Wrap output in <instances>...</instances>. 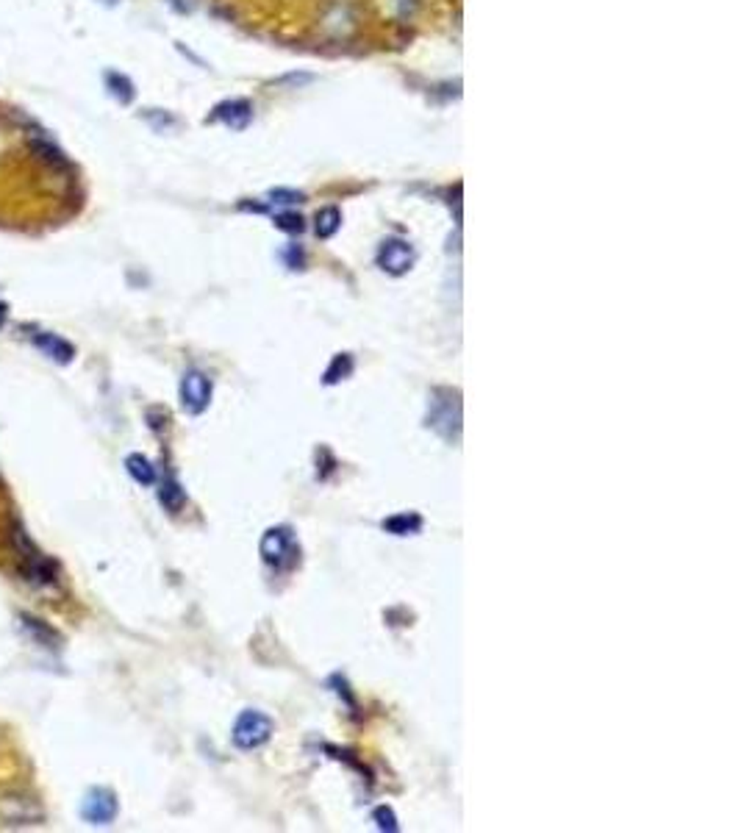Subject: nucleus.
Segmentation results:
<instances>
[{
    "label": "nucleus",
    "mask_w": 741,
    "mask_h": 833,
    "mask_svg": "<svg viewBox=\"0 0 741 833\" xmlns=\"http://www.w3.org/2000/svg\"><path fill=\"white\" fill-rule=\"evenodd\" d=\"M425 422H428L430 430H437L442 439L455 442L458 434H461V394H458V389L439 386V389L430 392Z\"/></svg>",
    "instance_id": "1"
},
{
    "label": "nucleus",
    "mask_w": 741,
    "mask_h": 833,
    "mask_svg": "<svg viewBox=\"0 0 741 833\" xmlns=\"http://www.w3.org/2000/svg\"><path fill=\"white\" fill-rule=\"evenodd\" d=\"M275 226L281 228V231H287V234H300L303 231V217H300V214L284 211V214H278V217H275Z\"/></svg>",
    "instance_id": "18"
},
{
    "label": "nucleus",
    "mask_w": 741,
    "mask_h": 833,
    "mask_svg": "<svg viewBox=\"0 0 741 833\" xmlns=\"http://www.w3.org/2000/svg\"><path fill=\"white\" fill-rule=\"evenodd\" d=\"M31 345H34L42 356H48L56 364H70L75 359V345L67 342V339H61L58 333H50V331L34 333V336H31Z\"/></svg>",
    "instance_id": "8"
},
{
    "label": "nucleus",
    "mask_w": 741,
    "mask_h": 833,
    "mask_svg": "<svg viewBox=\"0 0 741 833\" xmlns=\"http://www.w3.org/2000/svg\"><path fill=\"white\" fill-rule=\"evenodd\" d=\"M211 403V381L200 369H187L181 378V406L187 414L198 417Z\"/></svg>",
    "instance_id": "6"
},
{
    "label": "nucleus",
    "mask_w": 741,
    "mask_h": 833,
    "mask_svg": "<svg viewBox=\"0 0 741 833\" xmlns=\"http://www.w3.org/2000/svg\"><path fill=\"white\" fill-rule=\"evenodd\" d=\"M117 811H119V800L106 786H92L81 800V820L86 825H98V828L111 825L117 820Z\"/></svg>",
    "instance_id": "5"
},
{
    "label": "nucleus",
    "mask_w": 741,
    "mask_h": 833,
    "mask_svg": "<svg viewBox=\"0 0 741 833\" xmlns=\"http://www.w3.org/2000/svg\"><path fill=\"white\" fill-rule=\"evenodd\" d=\"M419 528H422V517L417 511H403V514L384 519V531L394 536H411V534H419Z\"/></svg>",
    "instance_id": "14"
},
{
    "label": "nucleus",
    "mask_w": 741,
    "mask_h": 833,
    "mask_svg": "<svg viewBox=\"0 0 741 833\" xmlns=\"http://www.w3.org/2000/svg\"><path fill=\"white\" fill-rule=\"evenodd\" d=\"M145 120H147L156 131H164V128H172V126H175V117H170V114H164V111H156V109H147V111H145Z\"/></svg>",
    "instance_id": "19"
},
{
    "label": "nucleus",
    "mask_w": 741,
    "mask_h": 833,
    "mask_svg": "<svg viewBox=\"0 0 741 833\" xmlns=\"http://www.w3.org/2000/svg\"><path fill=\"white\" fill-rule=\"evenodd\" d=\"M417 261L414 248L406 239H386L378 251V267L389 275H406Z\"/></svg>",
    "instance_id": "7"
},
{
    "label": "nucleus",
    "mask_w": 741,
    "mask_h": 833,
    "mask_svg": "<svg viewBox=\"0 0 741 833\" xmlns=\"http://www.w3.org/2000/svg\"><path fill=\"white\" fill-rule=\"evenodd\" d=\"M159 503L170 511V514H178L183 506H187V492L181 489V483L167 475L162 483H159Z\"/></svg>",
    "instance_id": "12"
},
{
    "label": "nucleus",
    "mask_w": 741,
    "mask_h": 833,
    "mask_svg": "<svg viewBox=\"0 0 741 833\" xmlns=\"http://www.w3.org/2000/svg\"><path fill=\"white\" fill-rule=\"evenodd\" d=\"M0 822L6 828H31L42 825L45 811L34 797L25 794H4L0 797Z\"/></svg>",
    "instance_id": "4"
},
{
    "label": "nucleus",
    "mask_w": 741,
    "mask_h": 833,
    "mask_svg": "<svg viewBox=\"0 0 741 833\" xmlns=\"http://www.w3.org/2000/svg\"><path fill=\"white\" fill-rule=\"evenodd\" d=\"M6 317H9V303H4V300H0V328H4Z\"/></svg>",
    "instance_id": "22"
},
{
    "label": "nucleus",
    "mask_w": 741,
    "mask_h": 833,
    "mask_svg": "<svg viewBox=\"0 0 741 833\" xmlns=\"http://www.w3.org/2000/svg\"><path fill=\"white\" fill-rule=\"evenodd\" d=\"M126 470H128V475H131L137 483H142V486H153V483H156V478H159L156 467H153L142 453H131V456L126 458Z\"/></svg>",
    "instance_id": "15"
},
{
    "label": "nucleus",
    "mask_w": 741,
    "mask_h": 833,
    "mask_svg": "<svg viewBox=\"0 0 741 833\" xmlns=\"http://www.w3.org/2000/svg\"><path fill=\"white\" fill-rule=\"evenodd\" d=\"M272 728H275V725H272V720H269L267 714L256 712V708H247V712H242V714L236 717V725H234L231 739H234V745H236L239 750H256V748H261V745L269 742Z\"/></svg>",
    "instance_id": "3"
},
{
    "label": "nucleus",
    "mask_w": 741,
    "mask_h": 833,
    "mask_svg": "<svg viewBox=\"0 0 741 833\" xmlns=\"http://www.w3.org/2000/svg\"><path fill=\"white\" fill-rule=\"evenodd\" d=\"M373 820L378 822V828H381V830H389V833H394V830H397V820H394V811H392V809H386V806L375 809Z\"/></svg>",
    "instance_id": "20"
},
{
    "label": "nucleus",
    "mask_w": 741,
    "mask_h": 833,
    "mask_svg": "<svg viewBox=\"0 0 741 833\" xmlns=\"http://www.w3.org/2000/svg\"><path fill=\"white\" fill-rule=\"evenodd\" d=\"M350 373H353V356H350V353H339V356L333 359V364L325 369V384H328V386H331V384H339V381H345Z\"/></svg>",
    "instance_id": "17"
},
{
    "label": "nucleus",
    "mask_w": 741,
    "mask_h": 833,
    "mask_svg": "<svg viewBox=\"0 0 741 833\" xmlns=\"http://www.w3.org/2000/svg\"><path fill=\"white\" fill-rule=\"evenodd\" d=\"M211 120L225 122L231 131H242V128H247V122L253 120V106L247 103V101H225V103H220L217 109H214Z\"/></svg>",
    "instance_id": "9"
},
{
    "label": "nucleus",
    "mask_w": 741,
    "mask_h": 833,
    "mask_svg": "<svg viewBox=\"0 0 741 833\" xmlns=\"http://www.w3.org/2000/svg\"><path fill=\"white\" fill-rule=\"evenodd\" d=\"M101 4H103V6H117L119 0H101Z\"/></svg>",
    "instance_id": "23"
},
{
    "label": "nucleus",
    "mask_w": 741,
    "mask_h": 833,
    "mask_svg": "<svg viewBox=\"0 0 741 833\" xmlns=\"http://www.w3.org/2000/svg\"><path fill=\"white\" fill-rule=\"evenodd\" d=\"M28 150L34 153V159L42 162L45 167H53V170H70V159L65 156V150L58 145H53L50 139L45 137H34L28 142Z\"/></svg>",
    "instance_id": "10"
},
{
    "label": "nucleus",
    "mask_w": 741,
    "mask_h": 833,
    "mask_svg": "<svg viewBox=\"0 0 741 833\" xmlns=\"http://www.w3.org/2000/svg\"><path fill=\"white\" fill-rule=\"evenodd\" d=\"M259 553H261V559H264L267 567H272V570H292L297 564L300 547H297V542H295L289 528H269L261 536Z\"/></svg>",
    "instance_id": "2"
},
{
    "label": "nucleus",
    "mask_w": 741,
    "mask_h": 833,
    "mask_svg": "<svg viewBox=\"0 0 741 833\" xmlns=\"http://www.w3.org/2000/svg\"><path fill=\"white\" fill-rule=\"evenodd\" d=\"M339 226H342V214H339L336 206H325V208L317 211V236L320 239H331L339 231Z\"/></svg>",
    "instance_id": "16"
},
{
    "label": "nucleus",
    "mask_w": 741,
    "mask_h": 833,
    "mask_svg": "<svg viewBox=\"0 0 741 833\" xmlns=\"http://www.w3.org/2000/svg\"><path fill=\"white\" fill-rule=\"evenodd\" d=\"M272 198H281V200H275V203H303L305 200L303 192H287V190H275Z\"/></svg>",
    "instance_id": "21"
},
{
    "label": "nucleus",
    "mask_w": 741,
    "mask_h": 833,
    "mask_svg": "<svg viewBox=\"0 0 741 833\" xmlns=\"http://www.w3.org/2000/svg\"><path fill=\"white\" fill-rule=\"evenodd\" d=\"M103 81H106V89L111 92V95H114L122 106H128V103L137 98L134 81H131L128 75H122V73H117V70H106V73H103Z\"/></svg>",
    "instance_id": "13"
},
{
    "label": "nucleus",
    "mask_w": 741,
    "mask_h": 833,
    "mask_svg": "<svg viewBox=\"0 0 741 833\" xmlns=\"http://www.w3.org/2000/svg\"><path fill=\"white\" fill-rule=\"evenodd\" d=\"M20 625L34 636L42 647H53V651H58L61 647V636L50 628V625H45L42 620H37V616H31V614H20Z\"/></svg>",
    "instance_id": "11"
}]
</instances>
